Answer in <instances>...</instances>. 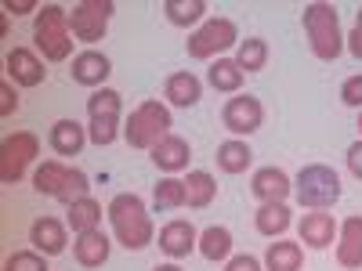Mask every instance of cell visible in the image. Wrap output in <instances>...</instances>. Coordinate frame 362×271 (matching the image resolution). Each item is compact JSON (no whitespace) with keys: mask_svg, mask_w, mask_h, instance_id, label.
<instances>
[{"mask_svg":"<svg viewBox=\"0 0 362 271\" xmlns=\"http://www.w3.org/2000/svg\"><path fill=\"white\" fill-rule=\"evenodd\" d=\"M33 44L44 54V62H66L73 54V29L69 11L62 4H44L33 18Z\"/></svg>","mask_w":362,"mask_h":271,"instance_id":"obj_4","label":"cell"},{"mask_svg":"<svg viewBox=\"0 0 362 271\" xmlns=\"http://www.w3.org/2000/svg\"><path fill=\"white\" fill-rule=\"evenodd\" d=\"M337 231H341V224L334 221V214H326V210H308V214L300 217V224H297V235H300V243H305L308 250L334 246Z\"/></svg>","mask_w":362,"mask_h":271,"instance_id":"obj_14","label":"cell"},{"mask_svg":"<svg viewBox=\"0 0 362 271\" xmlns=\"http://www.w3.org/2000/svg\"><path fill=\"white\" fill-rule=\"evenodd\" d=\"M174 119H170V109L160 102V98H145L124 124V138L131 148H145V152H153V148L170 134Z\"/></svg>","mask_w":362,"mask_h":271,"instance_id":"obj_5","label":"cell"},{"mask_svg":"<svg viewBox=\"0 0 362 271\" xmlns=\"http://www.w3.org/2000/svg\"><path fill=\"white\" fill-rule=\"evenodd\" d=\"M170 260H181V257H189L196 246H199V231H196V224L192 221H185V217H174V221H167L163 228H160V243H156Z\"/></svg>","mask_w":362,"mask_h":271,"instance_id":"obj_13","label":"cell"},{"mask_svg":"<svg viewBox=\"0 0 362 271\" xmlns=\"http://www.w3.org/2000/svg\"><path fill=\"white\" fill-rule=\"evenodd\" d=\"M109 250H112V243L102 228L76 235V243H73V257H76L80 267H102L109 260Z\"/></svg>","mask_w":362,"mask_h":271,"instance_id":"obj_21","label":"cell"},{"mask_svg":"<svg viewBox=\"0 0 362 271\" xmlns=\"http://www.w3.org/2000/svg\"><path fill=\"white\" fill-rule=\"evenodd\" d=\"M29 243H33V250L44 253V257L66 253V246H69V224L58 221V217H37L33 224H29Z\"/></svg>","mask_w":362,"mask_h":271,"instance_id":"obj_12","label":"cell"},{"mask_svg":"<svg viewBox=\"0 0 362 271\" xmlns=\"http://www.w3.org/2000/svg\"><path fill=\"white\" fill-rule=\"evenodd\" d=\"M116 4L112 0H80L69 11V29H73V40L80 44H98L109 29V18H112Z\"/></svg>","mask_w":362,"mask_h":271,"instance_id":"obj_9","label":"cell"},{"mask_svg":"<svg viewBox=\"0 0 362 271\" xmlns=\"http://www.w3.org/2000/svg\"><path fill=\"white\" fill-rule=\"evenodd\" d=\"M300 25H305V37H308V47L319 62H337L344 54V33H341V15L334 4L326 0H315V4L305 8L300 15Z\"/></svg>","mask_w":362,"mask_h":271,"instance_id":"obj_2","label":"cell"},{"mask_svg":"<svg viewBox=\"0 0 362 271\" xmlns=\"http://www.w3.org/2000/svg\"><path fill=\"white\" fill-rule=\"evenodd\" d=\"M87 138L95 141L98 148H105V145H112V141L119 138V124H116V119H90Z\"/></svg>","mask_w":362,"mask_h":271,"instance_id":"obj_34","label":"cell"},{"mask_svg":"<svg viewBox=\"0 0 362 271\" xmlns=\"http://www.w3.org/2000/svg\"><path fill=\"white\" fill-rule=\"evenodd\" d=\"M293 199L305 210H329L341 199V177H337V170L326 167V163L300 167V174L293 181Z\"/></svg>","mask_w":362,"mask_h":271,"instance_id":"obj_6","label":"cell"},{"mask_svg":"<svg viewBox=\"0 0 362 271\" xmlns=\"http://www.w3.org/2000/svg\"><path fill=\"white\" fill-rule=\"evenodd\" d=\"M105 217L112 224V235L124 250H145L153 243V217L141 195L134 192H119L112 195V203L105 206Z\"/></svg>","mask_w":362,"mask_h":271,"instance_id":"obj_1","label":"cell"},{"mask_svg":"<svg viewBox=\"0 0 362 271\" xmlns=\"http://www.w3.org/2000/svg\"><path fill=\"white\" fill-rule=\"evenodd\" d=\"M87 131L76 124V119H54L51 124V134H47V145H51V152L58 159H73L83 152V145H87Z\"/></svg>","mask_w":362,"mask_h":271,"instance_id":"obj_17","label":"cell"},{"mask_svg":"<svg viewBox=\"0 0 362 271\" xmlns=\"http://www.w3.org/2000/svg\"><path fill=\"white\" fill-rule=\"evenodd\" d=\"M344 159H348V170H351V174H355V177L362 181V138L348 145V152H344Z\"/></svg>","mask_w":362,"mask_h":271,"instance_id":"obj_38","label":"cell"},{"mask_svg":"<svg viewBox=\"0 0 362 271\" xmlns=\"http://www.w3.org/2000/svg\"><path fill=\"white\" fill-rule=\"evenodd\" d=\"M153 163L167 174V177H174V174H181V170H189V159H192V145L181 138V134H167L153 152Z\"/></svg>","mask_w":362,"mask_h":271,"instance_id":"obj_18","label":"cell"},{"mask_svg":"<svg viewBox=\"0 0 362 271\" xmlns=\"http://www.w3.org/2000/svg\"><path fill=\"white\" fill-rule=\"evenodd\" d=\"M163 98L174 105V109H192L199 98H203V80L189 69H181V73H170L163 80Z\"/></svg>","mask_w":362,"mask_h":271,"instance_id":"obj_20","label":"cell"},{"mask_svg":"<svg viewBox=\"0 0 362 271\" xmlns=\"http://www.w3.org/2000/svg\"><path fill=\"white\" fill-rule=\"evenodd\" d=\"M290 224H293V217H290V206L286 203H261L257 214H254V228L264 239H283Z\"/></svg>","mask_w":362,"mask_h":271,"instance_id":"obj_23","label":"cell"},{"mask_svg":"<svg viewBox=\"0 0 362 271\" xmlns=\"http://www.w3.org/2000/svg\"><path fill=\"white\" fill-rule=\"evenodd\" d=\"M214 159H218V170L221 174H247L250 163H254V148L243 138H228V141L218 145Z\"/></svg>","mask_w":362,"mask_h":271,"instance_id":"obj_22","label":"cell"},{"mask_svg":"<svg viewBox=\"0 0 362 271\" xmlns=\"http://www.w3.org/2000/svg\"><path fill=\"white\" fill-rule=\"evenodd\" d=\"M40 8H44V4H37V0H4V11L15 15V18H18V15H29V11H40Z\"/></svg>","mask_w":362,"mask_h":271,"instance_id":"obj_39","label":"cell"},{"mask_svg":"<svg viewBox=\"0 0 362 271\" xmlns=\"http://www.w3.org/2000/svg\"><path fill=\"white\" fill-rule=\"evenodd\" d=\"M18 109V90H15V83L11 80H4V83H0V116H11Z\"/></svg>","mask_w":362,"mask_h":271,"instance_id":"obj_36","label":"cell"},{"mask_svg":"<svg viewBox=\"0 0 362 271\" xmlns=\"http://www.w3.org/2000/svg\"><path fill=\"white\" fill-rule=\"evenodd\" d=\"M33 188L47 199H58L73 206L76 199H87L90 195V181L83 170L69 167L66 159H44L37 170H33Z\"/></svg>","mask_w":362,"mask_h":271,"instance_id":"obj_3","label":"cell"},{"mask_svg":"<svg viewBox=\"0 0 362 271\" xmlns=\"http://www.w3.org/2000/svg\"><path fill=\"white\" fill-rule=\"evenodd\" d=\"M109 73H112V62H109V58H105L102 51L87 47V51L73 54V66H69V76H73V83L102 90V83L109 80Z\"/></svg>","mask_w":362,"mask_h":271,"instance_id":"obj_15","label":"cell"},{"mask_svg":"<svg viewBox=\"0 0 362 271\" xmlns=\"http://www.w3.org/2000/svg\"><path fill=\"white\" fill-rule=\"evenodd\" d=\"M4 69H8V80L15 87H40L47 80V69H44V58L29 47H11L8 58H4Z\"/></svg>","mask_w":362,"mask_h":271,"instance_id":"obj_11","label":"cell"},{"mask_svg":"<svg viewBox=\"0 0 362 271\" xmlns=\"http://www.w3.org/2000/svg\"><path fill=\"white\" fill-rule=\"evenodd\" d=\"M305 264V246L290 243V239H276L264 250V271H300Z\"/></svg>","mask_w":362,"mask_h":271,"instance_id":"obj_24","label":"cell"},{"mask_svg":"<svg viewBox=\"0 0 362 271\" xmlns=\"http://www.w3.org/2000/svg\"><path fill=\"white\" fill-rule=\"evenodd\" d=\"M235 44H239V29H235L232 18H206L199 29H192V33H189L185 51H189V58L206 62V58H218L221 51H228Z\"/></svg>","mask_w":362,"mask_h":271,"instance_id":"obj_7","label":"cell"},{"mask_svg":"<svg viewBox=\"0 0 362 271\" xmlns=\"http://www.w3.org/2000/svg\"><path fill=\"white\" fill-rule=\"evenodd\" d=\"M206 83L218 90V95H239L243 87V69H239L235 58H214L206 69Z\"/></svg>","mask_w":362,"mask_h":271,"instance_id":"obj_25","label":"cell"},{"mask_svg":"<svg viewBox=\"0 0 362 271\" xmlns=\"http://www.w3.org/2000/svg\"><path fill=\"white\" fill-rule=\"evenodd\" d=\"M344 47L351 51V58H358V62H362V29H358V25H355L351 33L344 37Z\"/></svg>","mask_w":362,"mask_h":271,"instance_id":"obj_40","label":"cell"},{"mask_svg":"<svg viewBox=\"0 0 362 271\" xmlns=\"http://www.w3.org/2000/svg\"><path fill=\"white\" fill-rule=\"evenodd\" d=\"M250 192L257 203H286L293 195V181L279 167H261L250 177Z\"/></svg>","mask_w":362,"mask_h":271,"instance_id":"obj_16","label":"cell"},{"mask_svg":"<svg viewBox=\"0 0 362 271\" xmlns=\"http://www.w3.org/2000/svg\"><path fill=\"white\" fill-rule=\"evenodd\" d=\"M206 11H210L206 0H163V15L177 29H189V25L199 29L206 22Z\"/></svg>","mask_w":362,"mask_h":271,"instance_id":"obj_26","label":"cell"},{"mask_svg":"<svg viewBox=\"0 0 362 271\" xmlns=\"http://www.w3.org/2000/svg\"><path fill=\"white\" fill-rule=\"evenodd\" d=\"M337 264L344 271H358L362 267V214H351L348 221H341V231H337Z\"/></svg>","mask_w":362,"mask_h":271,"instance_id":"obj_19","label":"cell"},{"mask_svg":"<svg viewBox=\"0 0 362 271\" xmlns=\"http://www.w3.org/2000/svg\"><path fill=\"white\" fill-rule=\"evenodd\" d=\"M355 25H358V29H362V8H358V11H355Z\"/></svg>","mask_w":362,"mask_h":271,"instance_id":"obj_42","label":"cell"},{"mask_svg":"<svg viewBox=\"0 0 362 271\" xmlns=\"http://www.w3.org/2000/svg\"><path fill=\"white\" fill-rule=\"evenodd\" d=\"M341 102H344L348 109H358V112H362V73H355V76H348V80L341 83Z\"/></svg>","mask_w":362,"mask_h":271,"instance_id":"obj_35","label":"cell"},{"mask_svg":"<svg viewBox=\"0 0 362 271\" xmlns=\"http://www.w3.org/2000/svg\"><path fill=\"white\" fill-rule=\"evenodd\" d=\"M358 131H362V112H358Z\"/></svg>","mask_w":362,"mask_h":271,"instance_id":"obj_43","label":"cell"},{"mask_svg":"<svg viewBox=\"0 0 362 271\" xmlns=\"http://www.w3.org/2000/svg\"><path fill=\"white\" fill-rule=\"evenodd\" d=\"M218 195V181L214 174H206V170H192L185 177V206L189 210H206L210 203H214Z\"/></svg>","mask_w":362,"mask_h":271,"instance_id":"obj_28","label":"cell"},{"mask_svg":"<svg viewBox=\"0 0 362 271\" xmlns=\"http://www.w3.org/2000/svg\"><path fill=\"white\" fill-rule=\"evenodd\" d=\"M221 124H225V131L232 134V138H247V134H254V131H261V124H264V105H261V98H254V95H232L228 102H225V109H221Z\"/></svg>","mask_w":362,"mask_h":271,"instance_id":"obj_10","label":"cell"},{"mask_svg":"<svg viewBox=\"0 0 362 271\" xmlns=\"http://www.w3.org/2000/svg\"><path fill=\"white\" fill-rule=\"evenodd\" d=\"M119 109H124V102H119V90H112V87H102L87 98V116L90 119H116L119 124Z\"/></svg>","mask_w":362,"mask_h":271,"instance_id":"obj_32","label":"cell"},{"mask_svg":"<svg viewBox=\"0 0 362 271\" xmlns=\"http://www.w3.org/2000/svg\"><path fill=\"white\" fill-rule=\"evenodd\" d=\"M4 271H51V267H47V257L37 250H15L4 260Z\"/></svg>","mask_w":362,"mask_h":271,"instance_id":"obj_33","label":"cell"},{"mask_svg":"<svg viewBox=\"0 0 362 271\" xmlns=\"http://www.w3.org/2000/svg\"><path fill=\"white\" fill-rule=\"evenodd\" d=\"M153 271H185V267H177V264H174V260H170V264H156V267H153Z\"/></svg>","mask_w":362,"mask_h":271,"instance_id":"obj_41","label":"cell"},{"mask_svg":"<svg viewBox=\"0 0 362 271\" xmlns=\"http://www.w3.org/2000/svg\"><path fill=\"white\" fill-rule=\"evenodd\" d=\"M185 206V181L181 177H163L153 188V210L156 214H167V210H181Z\"/></svg>","mask_w":362,"mask_h":271,"instance_id":"obj_31","label":"cell"},{"mask_svg":"<svg viewBox=\"0 0 362 271\" xmlns=\"http://www.w3.org/2000/svg\"><path fill=\"white\" fill-rule=\"evenodd\" d=\"M66 224L73 228V235H83V231H95L102 228V203L98 199H76L69 210H66Z\"/></svg>","mask_w":362,"mask_h":271,"instance_id":"obj_29","label":"cell"},{"mask_svg":"<svg viewBox=\"0 0 362 271\" xmlns=\"http://www.w3.org/2000/svg\"><path fill=\"white\" fill-rule=\"evenodd\" d=\"M199 257L210 260V264H218V260H228L232 257V231L225 224H210L199 231Z\"/></svg>","mask_w":362,"mask_h":271,"instance_id":"obj_27","label":"cell"},{"mask_svg":"<svg viewBox=\"0 0 362 271\" xmlns=\"http://www.w3.org/2000/svg\"><path fill=\"white\" fill-rule=\"evenodd\" d=\"M37 156H40V138L33 131L8 134L4 145H0V181H4V185H18Z\"/></svg>","mask_w":362,"mask_h":271,"instance_id":"obj_8","label":"cell"},{"mask_svg":"<svg viewBox=\"0 0 362 271\" xmlns=\"http://www.w3.org/2000/svg\"><path fill=\"white\" fill-rule=\"evenodd\" d=\"M235 62H239V69H243V73H261V69L268 66V40H264V37L239 40Z\"/></svg>","mask_w":362,"mask_h":271,"instance_id":"obj_30","label":"cell"},{"mask_svg":"<svg viewBox=\"0 0 362 271\" xmlns=\"http://www.w3.org/2000/svg\"><path fill=\"white\" fill-rule=\"evenodd\" d=\"M225 271H264V264L250 253H235V257L225 260Z\"/></svg>","mask_w":362,"mask_h":271,"instance_id":"obj_37","label":"cell"}]
</instances>
